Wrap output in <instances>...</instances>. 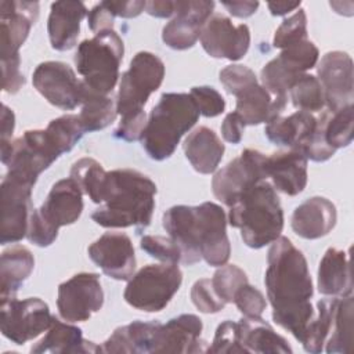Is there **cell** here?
<instances>
[{
    "label": "cell",
    "mask_w": 354,
    "mask_h": 354,
    "mask_svg": "<svg viewBox=\"0 0 354 354\" xmlns=\"http://www.w3.org/2000/svg\"><path fill=\"white\" fill-rule=\"evenodd\" d=\"M264 283L274 322L301 343L314 318L310 301L314 289L304 254L286 236L271 243Z\"/></svg>",
    "instance_id": "1"
},
{
    "label": "cell",
    "mask_w": 354,
    "mask_h": 354,
    "mask_svg": "<svg viewBox=\"0 0 354 354\" xmlns=\"http://www.w3.org/2000/svg\"><path fill=\"white\" fill-rule=\"evenodd\" d=\"M162 224L181 250V263L192 266L202 259L212 267L227 264L231 245L227 216L214 202L198 206L176 205L163 213Z\"/></svg>",
    "instance_id": "2"
},
{
    "label": "cell",
    "mask_w": 354,
    "mask_h": 354,
    "mask_svg": "<svg viewBox=\"0 0 354 354\" xmlns=\"http://www.w3.org/2000/svg\"><path fill=\"white\" fill-rule=\"evenodd\" d=\"M155 195L156 184L148 176L133 169L108 171L104 206L98 207L91 218L104 228L136 227L140 232L151 224Z\"/></svg>",
    "instance_id": "3"
},
{
    "label": "cell",
    "mask_w": 354,
    "mask_h": 354,
    "mask_svg": "<svg viewBox=\"0 0 354 354\" xmlns=\"http://www.w3.org/2000/svg\"><path fill=\"white\" fill-rule=\"evenodd\" d=\"M163 77L165 64L158 55L140 51L131 58L129 69L122 75L116 98V112L120 115L116 138L127 142L141 140L147 124L144 106L149 95L160 87Z\"/></svg>",
    "instance_id": "4"
},
{
    "label": "cell",
    "mask_w": 354,
    "mask_h": 354,
    "mask_svg": "<svg viewBox=\"0 0 354 354\" xmlns=\"http://www.w3.org/2000/svg\"><path fill=\"white\" fill-rule=\"evenodd\" d=\"M228 223L241 231L243 243L252 249L272 243L283 230V210L275 188L264 180L245 191L230 206Z\"/></svg>",
    "instance_id": "5"
},
{
    "label": "cell",
    "mask_w": 354,
    "mask_h": 354,
    "mask_svg": "<svg viewBox=\"0 0 354 354\" xmlns=\"http://www.w3.org/2000/svg\"><path fill=\"white\" fill-rule=\"evenodd\" d=\"M199 111L187 93H163L147 120L141 144L153 160L170 158L181 137L199 119Z\"/></svg>",
    "instance_id": "6"
},
{
    "label": "cell",
    "mask_w": 354,
    "mask_h": 354,
    "mask_svg": "<svg viewBox=\"0 0 354 354\" xmlns=\"http://www.w3.org/2000/svg\"><path fill=\"white\" fill-rule=\"evenodd\" d=\"M83 192L77 183L68 177L58 180L39 209H33L26 238L36 246L47 248L58 236L59 227L77 221L83 212Z\"/></svg>",
    "instance_id": "7"
},
{
    "label": "cell",
    "mask_w": 354,
    "mask_h": 354,
    "mask_svg": "<svg viewBox=\"0 0 354 354\" xmlns=\"http://www.w3.org/2000/svg\"><path fill=\"white\" fill-rule=\"evenodd\" d=\"M124 46L113 30H102L94 37L83 40L75 54L77 73L83 76L87 88L108 95L119 79V66L123 59Z\"/></svg>",
    "instance_id": "8"
},
{
    "label": "cell",
    "mask_w": 354,
    "mask_h": 354,
    "mask_svg": "<svg viewBox=\"0 0 354 354\" xmlns=\"http://www.w3.org/2000/svg\"><path fill=\"white\" fill-rule=\"evenodd\" d=\"M181 282L183 272L177 264H148L133 274L123 297L136 310L158 313L170 303Z\"/></svg>",
    "instance_id": "9"
},
{
    "label": "cell",
    "mask_w": 354,
    "mask_h": 354,
    "mask_svg": "<svg viewBox=\"0 0 354 354\" xmlns=\"http://www.w3.org/2000/svg\"><path fill=\"white\" fill-rule=\"evenodd\" d=\"M1 163L15 171L37 181L40 173L48 169L61 155L53 145L46 130H26L21 137L0 142Z\"/></svg>",
    "instance_id": "10"
},
{
    "label": "cell",
    "mask_w": 354,
    "mask_h": 354,
    "mask_svg": "<svg viewBox=\"0 0 354 354\" xmlns=\"http://www.w3.org/2000/svg\"><path fill=\"white\" fill-rule=\"evenodd\" d=\"M36 181L15 171H7L0 185L1 202V245L15 243L28 234L33 212L32 189Z\"/></svg>",
    "instance_id": "11"
},
{
    "label": "cell",
    "mask_w": 354,
    "mask_h": 354,
    "mask_svg": "<svg viewBox=\"0 0 354 354\" xmlns=\"http://www.w3.org/2000/svg\"><path fill=\"white\" fill-rule=\"evenodd\" d=\"M267 156L246 148L241 155L220 169L212 180L214 196L228 207L249 188L267 180Z\"/></svg>",
    "instance_id": "12"
},
{
    "label": "cell",
    "mask_w": 354,
    "mask_h": 354,
    "mask_svg": "<svg viewBox=\"0 0 354 354\" xmlns=\"http://www.w3.org/2000/svg\"><path fill=\"white\" fill-rule=\"evenodd\" d=\"M51 321L48 304L39 297L1 300L0 329L14 344H25L37 337L50 328Z\"/></svg>",
    "instance_id": "13"
},
{
    "label": "cell",
    "mask_w": 354,
    "mask_h": 354,
    "mask_svg": "<svg viewBox=\"0 0 354 354\" xmlns=\"http://www.w3.org/2000/svg\"><path fill=\"white\" fill-rule=\"evenodd\" d=\"M104 304L100 277L94 272H79L59 283L57 307L61 318L68 322H84Z\"/></svg>",
    "instance_id": "14"
},
{
    "label": "cell",
    "mask_w": 354,
    "mask_h": 354,
    "mask_svg": "<svg viewBox=\"0 0 354 354\" xmlns=\"http://www.w3.org/2000/svg\"><path fill=\"white\" fill-rule=\"evenodd\" d=\"M35 88L54 106L72 111L82 104L84 84L75 71L61 61H46L33 71Z\"/></svg>",
    "instance_id": "15"
},
{
    "label": "cell",
    "mask_w": 354,
    "mask_h": 354,
    "mask_svg": "<svg viewBox=\"0 0 354 354\" xmlns=\"http://www.w3.org/2000/svg\"><path fill=\"white\" fill-rule=\"evenodd\" d=\"M317 73L329 112L333 113L347 105H353V59L347 53H326L318 62Z\"/></svg>",
    "instance_id": "16"
},
{
    "label": "cell",
    "mask_w": 354,
    "mask_h": 354,
    "mask_svg": "<svg viewBox=\"0 0 354 354\" xmlns=\"http://www.w3.org/2000/svg\"><path fill=\"white\" fill-rule=\"evenodd\" d=\"M199 39L210 57L238 61L249 50L250 30L245 24L234 25L230 18L214 14L203 25Z\"/></svg>",
    "instance_id": "17"
},
{
    "label": "cell",
    "mask_w": 354,
    "mask_h": 354,
    "mask_svg": "<svg viewBox=\"0 0 354 354\" xmlns=\"http://www.w3.org/2000/svg\"><path fill=\"white\" fill-rule=\"evenodd\" d=\"M214 1H176L174 18L162 30L163 43L173 50L191 48L201 37L206 21L212 17Z\"/></svg>",
    "instance_id": "18"
},
{
    "label": "cell",
    "mask_w": 354,
    "mask_h": 354,
    "mask_svg": "<svg viewBox=\"0 0 354 354\" xmlns=\"http://www.w3.org/2000/svg\"><path fill=\"white\" fill-rule=\"evenodd\" d=\"M88 257L105 275L116 281H129L136 270L134 246L129 235L109 231L102 234L87 249Z\"/></svg>",
    "instance_id": "19"
},
{
    "label": "cell",
    "mask_w": 354,
    "mask_h": 354,
    "mask_svg": "<svg viewBox=\"0 0 354 354\" xmlns=\"http://www.w3.org/2000/svg\"><path fill=\"white\" fill-rule=\"evenodd\" d=\"M39 18V3L28 0H3L0 3V57L19 55V48Z\"/></svg>",
    "instance_id": "20"
},
{
    "label": "cell",
    "mask_w": 354,
    "mask_h": 354,
    "mask_svg": "<svg viewBox=\"0 0 354 354\" xmlns=\"http://www.w3.org/2000/svg\"><path fill=\"white\" fill-rule=\"evenodd\" d=\"M202 329V319L195 314L174 317L160 324L153 353H206Z\"/></svg>",
    "instance_id": "21"
},
{
    "label": "cell",
    "mask_w": 354,
    "mask_h": 354,
    "mask_svg": "<svg viewBox=\"0 0 354 354\" xmlns=\"http://www.w3.org/2000/svg\"><path fill=\"white\" fill-rule=\"evenodd\" d=\"M307 160L297 148L274 152L267 156V177L278 191L295 196L307 185Z\"/></svg>",
    "instance_id": "22"
},
{
    "label": "cell",
    "mask_w": 354,
    "mask_h": 354,
    "mask_svg": "<svg viewBox=\"0 0 354 354\" xmlns=\"http://www.w3.org/2000/svg\"><path fill=\"white\" fill-rule=\"evenodd\" d=\"M87 14V7L82 1L62 0L53 3L47 21L51 47L57 51L73 48L80 33V22Z\"/></svg>",
    "instance_id": "23"
},
{
    "label": "cell",
    "mask_w": 354,
    "mask_h": 354,
    "mask_svg": "<svg viewBox=\"0 0 354 354\" xmlns=\"http://www.w3.org/2000/svg\"><path fill=\"white\" fill-rule=\"evenodd\" d=\"M335 205L324 196H313L300 203L292 214V230L304 239H318L328 235L336 224Z\"/></svg>",
    "instance_id": "24"
},
{
    "label": "cell",
    "mask_w": 354,
    "mask_h": 354,
    "mask_svg": "<svg viewBox=\"0 0 354 354\" xmlns=\"http://www.w3.org/2000/svg\"><path fill=\"white\" fill-rule=\"evenodd\" d=\"M235 97V112L242 118L245 126L271 122L281 116L288 104V97H272L259 82L242 88Z\"/></svg>",
    "instance_id": "25"
},
{
    "label": "cell",
    "mask_w": 354,
    "mask_h": 354,
    "mask_svg": "<svg viewBox=\"0 0 354 354\" xmlns=\"http://www.w3.org/2000/svg\"><path fill=\"white\" fill-rule=\"evenodd\" d=\"M30 353L43 354H93L101 353V346L83 339L82 329L53 317L51 325L43 339L30 347Z\"/></svg>",
    "instance_id": "26"
},
{
    "label": "cell",
    "mask_w": 354,
    "mask_h": 354,
    "mask_svg": "<svg viewBox=\"0 0 354 354\" xmlns=\"http://www.w3.org/2000/svg\"><path fill=\"white\" fill-rule=\"evenodd\" d=\"M317 286L325 296L344 297L353 292V279L348 261V250L329 248L318 267Z\"/></svg>",
    "instance_id": "27"
},
{
    "label": "cell",
    "mask_w": 354,
    "mask_h": 354,
    "mask_svg": "<svg viewBox=\"0 0 354 354\" xmlns=\"http://www.w3.org/2000/svg\"><path fill=\"white\" fill-rule=\"evenodd\" d=\"M160 322L134 321L116 328L102 343L101 353H153Z\"/></svg>",
    "instance_id": "28"
},
{
    "label": "cell",
    "mask_w": 354,
    "mask_h": 354,
    "mask_svg": "<svg viewBox=\"0 0 354 354\" xmlns=\"http://www.w3.org/2000/svg\"><path fill=\"white\" fill-rule=\"evenodd\" d=\"M183 149L192 167L201 174L216 171L224 155V144L209 127L195 129L184 141Z\"/></svg>",
    "instance_id": "29"
},
{
    "label": "cell",
    "mask_w": 354,
    "mask_h": 354,
    "mask_svg": "<svg viewBox=\"0 0 354 354\" xmlns=\"http://www.w3.org/2000/svg\"><path fill=\"white\" fill-rule=\"evenodd\" d=\"M239 343L243 353L277 354L292 353L288 340L278 335L271 325L261 318H242L238 321Z\"/></svg>",
    "instance_id": "30"
},
{
    "label": "cell",
    "mask_w": 354,
    "mask_h": 354,
    "mask_svg": "<svg viewBox=\"0 0 354 354\" xmlns=\"http://www.w3.org/2000/svg\"><path fill=\"white\" fill-rule=\"evenodd\" d=\"M35 259L25 246L15 245L1 253L0 261V297L1 300L15 297L18 289L32 274Z\"/></svg>",
    "instance_id": "31"
},
{
    "label": "cell",
    "mask_w": 354,
    "mask_h": 354,
    "mask_svg": "<svg viewBox=\"0 0 354 354\" xmlns=\"http://www.w3.org/2000/svg\"><path fill=\"white\" fill-rule=\"evenodd\" d=\"M317 118L304 111H296L289 116H277L267 123L266 137L275 145L297 148L315 129Z\"/></svg>",
    "instance_id": "32"
},
{
    "label": "cell",
    "mask_w": 354,
    "mask_h": 354,
    "mask_svg": "<svg viewBox=\"0 0 354 354\" xmlns=\"http://www.w3.org/2000/svg\"><path fill=\"white\" fill-rule=\"evenodd\" d=\"M353 296H333L329 330L325 342L328 354H346L353 346Z\"/></svg>",
    "instance_id": "33"
},
{
    "label": "cell",
    "mask_w": 354,
    "mask_h": 354,
    "mask_svg": "<svg viewBox=\"0 0 354 354\" xmlns=\"http://www.w3.org/2000/svg\"><path fill=\"white\" fill-rule=\"evenodd\" d=\"M80 105L82 111L79 113V119L86 133L105 129L115 120L118 115L116 105L111 97L95 93L86 86Z\"/></svg>",
    "instance_id": "34"
},
{
    "label": "cell",
    "mask_w": 354,
    "mask_h": 354,
    "mask_svg": "<svg viewBox=\"0 0 354 354\" xmlns=\"http://www.w3.org/2000/svg\"><path fill=\"white\" fill-rule=\"evenodd\" d=\"M106 174L108 171L104 170L100 162L93 158H82L72 165L69 177L94 203H102Z\"/></svg>",
    "instance_id": "35"
},
{
    "label": "cell",
    "mask_w": 354,
    "mask_h": 354,
    "mask_svg": "<svg viewBox=\"0 0 354 354\" xmlns=\"http://www.w3.org/2000/svg\"><path fill=\"white\" fill-rule=\"evenodd\" d=\"M46 133L59 155H62L69 152L86 131L82 126L79 115L68 113L53 119L46 127Z\"/></svg>",
    "instance_id": "36"
},
{
    "label": "cell",
    "mask_w": 354,
    "mask_h": 354,
    "mask_svg": "<svg viewBox=\"0 0 354 354\" xmlns=\"http://www.w3.org/2000/svg\"><path fill=\"white\" fill-rule=\"evenodd\" d=\"M292 104L299 111L319 112L325 106L324 91L318 79L313 75H301L289 88Z\"/></svg>",
    "instance_id": "37"
},
{
    "label": "cell",
    "mask_w": 354,
    "mask_h": 354,
    "mask_svg": "<svg viewBox=\"0 0 354 354\" xmlns=\"http://www.w3.org/2000/svg\"><path fill=\"white\" fill-rule=\"evenodd\" d=\"M318 57L319 51L317 46L308 39H306L282 48L281 54L278 55V59L293 73L304 75L306 71L317 65Z\"/></svg>",
    "instance_id": "38"
},
{
    "label": "cell",
    "mask_w": 354,
    "mask_h": 354,
    "mask_svg": "<svg viewBox=\"0 0 354 354\" xmlns=\"http://www.w3.org/2000/svg\"><path fill=\"white\" fill-rule=\"evenodd\" d=\"M353 105H347L337 112H329L325 122V138L335 148L348 147L353 141Z\"/></svg>",
    "instance_id": "39"
},
{
    "label": "cell",
    "mask_w": 354,
    "mask_h": 354,
    "mask_svg": "<svg viewBox=\"0 0 354 354\" xmlns=\"http://www.w3.org/2000/svg\"><path fill=\"white\" fill-rule=\"evenodd\" d=\"M212 281V286L217 296L225 303H232L236 290L248 283L246 272L235 266V264H224L214 272Z\"/></svg>",
    "instance_id": "40"
},
{
    "label": "cell",
    "mask_w": 354,
    "mask_h": 354,
    "mask_svg": "<svg viewBox=\"0 0 354 354\" xmlns=\"http://www.w3.org/2000/svg\"><path fill=\"white\" fill-rule=\"evenodd\" d=\"M328 115L329 111H325L321 113L319 118H317L314 131L297 147V149H300L304 153V156L310 160L325 162L330 159L336 152V149L332 148L325 138V122Z\"/></svg>",
    "instance_id": "41"
},
{
    "label": "cell",
    "mask_w": 354,
    "mask_h": 354,
    "mask_svg": "<svg viewBox=\"0 0 354 354\" xmlns=\"http://www.w3.org/2000/svg\"><path fill=\"white\" fill-rule=\"evenodd\" d=\"M307 39V17L303 8H299L293 15L283 19L277 28L272 44L275 48H285L297 41Z\"/></svg>",
    "instance_id": "42"
},
{
    "label": "cell",
    "mask_w": 354,
    "mask_h": 354,
    "mask_svg": "<svg viewBox=\"0 0 354 354\" xmlns=\"http://www.w3.org/2000/svg\"><path fill=\"white\" fill-rule=\"evenodd\" d=\"M140 248L151 257L167 263H181V250L178 245L170 236L160 235H144L140 242Z\"/></svg>",
    "instance_id": "43"
},
{
    "label": "cell",
    "mask_w": 354,
    "mask_h": 354,
    "mask_svg": "<svg viewBox=\"0 0 354 354\" xmlns=\"http://www.w3.org/2000/svg\"><path fill=\"white\" fill-rule=\"evenodd\" d=\"M232 303L246 318H261L267 307L264 295L257 288L249 285V282L236 290Z\"/></svg>",
    "instance_id": "44"
},
{
    "label": "cell",
    "mask_w": 354,
    "mask_h": 354,
    "mask_svg": "<svg viewBox=\"0 0 354 354\" xmlns=\"http://www.w3.org/2000/svg\"><path fill=\"white\" fill-rule=\"evenodd\" d=\"M191 300L194 306L205 314L220 313L225 303L217 296L212 286V281L207 278L198 279L191 288Z\"/></svg>",
    "instance_id": "45"
},
{
    "label": "cell",
    "mask_w": 354,
    "mask_h": 354,
    "mask_svg": "<svg viewBox=\"0 0 354 354\" xmlns=\"http://www.w3.org/2000/svg\"><path fill=\"white\" fill-rule=\"evenodd\" d=\"M198 111L206 118H216L225 109V101L223 95L210 86H196L189 91Z\"/></svg>",
    "instance_id": "46"
},
{
    "label": "cell",
    "mask_w": 354,
    "mask_h": 354,
    "mask_svg": "<svg viewBox=\"0 0 354 354\" xmlns=\"http://www.w3.org/2000/svg\"><path fill=\"white\" fill-rule=\"evenodd\" d=\"M206 353H243L239 343L238 322L230 319L221 322L217 326L212 346L207 347Z\"/></svg>",
    "instance_id": "47"
},
{
    "label": "cell",
    "mask_w": 354,
    "mask_h": 354,
    "mask_svg": "<svg viewBox=\"0 0 354 354\" xmlns=\"http://www.w3.org/2000/svg\"><path fill=\"white\" fill-rule=\"evenodd\" d=\"M220 82L230 94L235 95L242 88L257 83V77L250 68L239 64H232L220 71Z\"/></svg>",
    "instance_id": "48"
},
{
    "label": "cell",
    "mask_w": 354,
    "mask_h": 354,
    "mask_svg": "<svg viewBox=\"0 0 354 354\" xmlns=\"http://www.w3.org/2000/svg\"><path fill=\"white\" fill-rule=\"evenodd\" d=\"M21 57H11L1 59V88L8 94H15L25 84V77L21 73Z\"/></svg>",
    "instance_id": "49"
},
{
    "label": "cell",
    "mask_w": 354,
    "mask_h": 354,
    "mask_svg": "<svg viewBox=\"0 0 354 354\" xmlns=\"http://www.w3.org/2000/svg\"><path fill=\"white\" fill-rule=\"evenodd\" d=\"M113 14L108 10L104 1L95 4L87 14V24L91 32L100 33L102 30H109L113 26Z\"/></svg>",
    "instance_id": "50"
},
{
    "label": "cell",
    "mask_w": 354,
    "mask_h": 354,
    "mask_svg": "<svg viewBox=\"0 0 354 354\" xmlns=\"http://www.w3.org/2000/svg\"><path fill=\"white\" fill-rule=\"evenodd\" d=\"M245 123L242 118L234 111L230 112L221 123V136L230 144H239L243 136Z\"/></svg>",
    "instance_id": "51"
},
{
    "label": "cell",
    "mask_w": 354,
    "mask_h": 354,
    "mask_svg": "<svg viewBox=\"0 0 354 354\" xmlns=\"http://www.w3.org/2000/svg\"><path fill=\"white\" fill-rule=\"evenodd\" d=\"M145 3L142 0H129V1H104L113 17L134 18L138 17L145 10Z\"/></svg>",
    "instance_id": "52"
},
{
    "label": "cell",
    "mask_w": 354,
    "mask_h": 354,
    "mask_svg": "<svg viewBox=\"0 0 354 354\" xmlns=\"http://www.w3.org/2000/svg\"><path fill=\"white\" fill-rule=\"evenodd\" d=\"M145 12L156 18H169L176 14V1H169V0L147 1Z\"/></svg>",
    "instance_id": "53"
},
{
    "label": "cell",
    "mask_w": 354,
    "mask_h": 354,
    "mask_svg": "<svg viewBox=\"0 0 354 354\" xmlns=\"http://www.w3.org/2000/svg\"><path fill=\"white\" fill-rule=\"evenodd\" d=\"M221 4L236 18H248L259 8V1H223Z\"/></svg>",
    "instance_id": "54"
},
{
    "label": "cell",
    "mask_w": 354,
    "mask_h": 354,
    "mask_svg": "<svg viewBox=\"0 0 354 354\" xmlns=\"http://www.w3.org/2000/svg\"><path fill=\"white\" fill-rule=\"evenodd\" d=\"M15 127V115L12 109H10L6 104L1 105V141L7 142L11 141L12 133Z\"/></svg>",
    "instance_id": "55"
},
{
    "label": "cell",
    "mask_w": 354,
    "mask_h": 354,
    "mask_svg": "<svg viewBox=\"0 0 354 354\" xmlns=\"http://www.w3.org/2000/svg\"><path fill=\"white\" fill-rule=\"evenodd\" d=\"M268 10L271 11L272 15H286L295 10H299L300 1L295 3H288V1H277V3H268L267 4Z\"/></svg>",
    "instance_id": "56"
}]
</instances>
